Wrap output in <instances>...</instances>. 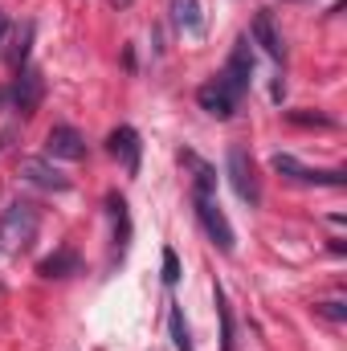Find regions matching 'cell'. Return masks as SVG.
Wrapping results in <instances>:
<instances>
[{
  "label": "cell",
  "mask_w": 347,
  "mask_h": 351,
  "mask_svg": "<svg viewBox=\"0 0 347 351\" xmlns=\"http://www.w3.org/2000/svg\"><path fill=\"white\" fill-rule=\"evenodd\" d=\"M196 221L204 225V233H208V241L221 250V254H233V225H229V217L221 213V204H217V196H204V192H196Z\"/></svg>",
  "instance_id": "7a4b0ae2"
},
{
  "label": "cell",
  "mask_w": 347,
  "mask_h": 351,
  "mask_svg": "<svg viewBox=\"0 0 347 351\" xmlns=\"http://www.w3.org/2000/svg\"><path fill=\"white\" fill-rule=\"evenodd\" d=\"M270 168L278 176H286V180H294V184H315V188H344L347 184V172L339 168H331V172H319V168H302L294 156H286V152H278L274 160H270Z\"/></svg>",
  "instance_id": "5b68a950"
},
{
  "label": "cell",
  "mask_w": 347,
  "mask_h": 351,
  "mask_svg": "<svg viewBox=\"0 0 347 351\" xmlns=\"http://www.w3.org/2000/svg\"><path fill=\"white\" fill-rule=\"evenodd\" d=\"M110 4H115V8H127V4H131V0H110Z\"/></svg>",
  "instance_id": "cb8c5ba5"
},
{
  "label": "cell",
  "mask_w": 347,
  "mask_h": 351,
  "mask_svg": "<svg viewBox=\"0 0 347 351\" xmlns=\"http://www.w3.org/2000/svg\"><path fill=\"white\" fill-rule=\"evenodd\" d=\"M286 119H290V123H298V127H331V119H327V114H311V110H290Z\"/></svg>",
  "instance_id": "ffe728a7"
},
{
  "label": "cell",
  "mask_w": 347,
  "mask_h": 351,
  "mask_svg": "<svg viewBox=\"0 0 347 351\" xmlns=\"http://www.w3.org/2000/svg\"><path fill=\"white\" fill-rule=\"evenodd\" d=\"M45 156H49V160H70V164H78V160H86V139H82L74 127L58 123V127H49V135H45Z\"/></svg>",
  "instance_id": "52a82bcc"
},
{
  "label": "cell",
  "mask_w": 347,
  "mask_h": 351,
  "mask_svg": "<svg viewBox=\"0 0 347 351\" xmlns=\"http://www.w3.org/2000/svg\"><path fill=\"white\" fill-rule=\"evenodd\" d=\"M21 176H25L29 184L45 188V192H70V176H62L49 160H41V156H25V160H21Z\"/></svg>",
  "instance_id": "9c48e42d"
},
{
  "label": "cell",
  "mask_w": 347,
  "mask_h": 351,
  "mask_svg": "<svg viewBox=\"0 0 347 351\" xmlns=\"http://www.w3.org/2000/svg\"><path fill=\"white\" fill-rule=\"evenodd\" d=\"M180 164L192 172V184H196V192H204V196H217V168H213V164H204V160H200L196 152H188V147L180 152Z\"/></svg>",
  "instance_id": "5bb4252c"
},
{
  "label": "cell",
  "mask_w": 347,
  "mask_h": 351,
  "mask_svg": "<svg viewBox=\"0 0 347 351\" xmlns=\"http://www.w3.org/2000/svg\"><path fill=\"white\" fill-rule=\"evenodd\" d=\"M37 229H41V208L33 200H12L0 221V241L8 250H29L37 241Z\"/></svg>",
  "instance_id": "6da1fadb"
},
{
  "label": "cell",
  "mask_w": 347,
  "mask_h": 351,
  "mask_svg": "<svg viewBox=\"0 0 347 351\" xmlns=\"http://www.w3.org/2000/svg\"><path fill=\"white\" fill-rule=\"evenodd\" d=\"M29 45H33V21H25V25L16 29V45L8 49V62H12V70L29 66Z\"/></svg>",
  "instance_id": "2e32d148"
},
{
  "label": "cell",
  "mask_w": 347,
  "mask_h": 351,
  "mask_svg": "<svg viewBox=\"0 0 347 351\" xmlns=\"http://www.w3.org/2000/svg\"><path fill=\"white\" fill-rule=\"evenodd\" d=\"M4 37H8V16L0 12V49H4Z\"/></svg>",
  "instance_id": "7402d4cb"
},
{
  "label": "cell",
  "mask_w": 347,
  "mask_h": 351,
  "mask_svg": "<svg viewBox=\"0 0 347 351\" xmlns=\"http://www.w3.org/2000/svg\"><path fill=\"white\" fill-rule=\"evenodd\" d=\"M250 78H254V49H250V37H237V45H233L229 62L221 66L217 82L229 90V94H233L237 102H241V94L250 90Z\"/></svg>",
  "instance_id": "3957f363"
},
{
  "label": "cell",
  "mask_w": 347,
  "mask_h": 351,
  "mask_svg": "<svg viewBox=\"0 0 347 351\" xmlns=\"http://www.w3.org/2000/svg\"><path fill=\"white\" fill-rule=\"evenodd\" d=\"M225 168H229V184H233V192H237L250 208H258L261 204V184H258V172H254L250 152H246V147H229Z\"/></svg>",
  "instance_id": "277c9868"
},
{
  "label": "cell",
  "mask_w": 347,
  "mask_h": 351,
  "mask_svg": "<svg viewBox=\"0 0 347 351\" xmlns=\"http://www.w3.org/2000/svg\"><path fill=\"white\" fill-rule=\"evenodd\" d=\"M41 98H45V82H41V74H37L33 66H21V70H16V82H12V106L29 119V114L41 106Z\"/></svg>",
  "instance_id": "ba28073f"
},
{
  "label": "cell",
  "mask_w": 347,
  "mask_h": 351,
  "mask_svg": "<svg viewBox=\"0 0 347 351\" xmlns=\"http://www.w3.org/2000/svg\"><path fill=\"white\" fill-rule=\"evenodd\" d=\"M168 331H172L176 351H192V335H188V323H184V311H180V306L168 311Z\"/></svg>",
  "instance_id": "e0dca14e"
},
{
  "label": "cell",
  "mask_w": 347,
  "mask_h": 351,
  "mask_svg": "<svg viewBox=\"0 0 347 351\" xmlns=\"http://www.w3.org/2000/svg\"><path fill=\"white\" fill-rule=\"evenodd\" d=\"M315 315H323V319H331V323H347V302H339V298L315 302Z\"/></svg>",
  "instance_id": "d6986e66"
},
{
  "label": "cell",
  "mask_w": 347,
  "mask_h": 351,
  "mask_svg": "<svg viewBox=\"0 0 347 351\" xmlns=\"http://www.w3.org/2000/svg\"><path fill=\"white\" fill-rule=\"evenodd\" d=\"M78 269H82V258H78L74 250H58V254H49V258L37 262V274H41V278H70V274H78Z\"/></svg>",
  "instance_id": "9a60e30c"
},
{
  "label": "cell",
  "mask_w": 347,
  "mask_h": 351,
  "mask_svg": "<svg viewBox=\"0 0 347 351\" xmlns=\"http://www.w3.org/2000/svg\"><path fill=\"white\" fill-rule=\"evenodd\" d=\"M250 33H254V41H258L274 62H286V45H282V33L274 29V16H270V12H258V16H254V29H250Z\"/></svg>",
  "instance_id": "4fadbf2b"
},
{
  "label": "cell",
  "mask_w": 347,
  "mask_h": 351,
  "mask_svg": "<svg viewBox=\"0 0 347 351\" xmlns=\"http://www.w3.org/2000/svg\"><path fill=\"white\" fill-rule=\"evenodd\" d=\"M106 213H110V225H115V262L127 258V245H131V213H127V200L119 192L106 196Z\"/></svg>",
  "instance_id": "30bf717a"
},
{
  "label": "cell",
  "mask_w": 347,
  "mask_h": 351,
  "mask_svg": "<svg viewBox=\"0 0 347 351\" xmlns=\"http://www.w3.org/2000/svg\"><path fill=\"white\" fill-rule=\"evenodd\" d=\"M8 139H12V131H0V152L8 147Z\"/></svg>",
  "instance_id": "603a6c76"
},
{
  "label": "cell",
  "mask_w": 347,
  "mask_h": 351,
  "mask_svg": "<svg viewBox=\"0 0 347 351\" xmlns=\"http://www.w3.org/2000/svg\"><path fill=\"white\" fill-rule=\"evenodd\" d=\"M196 102H200V110H208L213 119H233V110H237V98L221 86L217 78L196 90Z\"/></svg>",
  "instance_id": "8fae6325"
},
{
  "label": "cell",
  "mask_w": 347,
  "mask_h": 351,
  "mask_svg": "<svg viewBox=\"0 0 347 351\" xmlns=\"http://www.w3.org/2000/svg\"><path fill=\"white\" fill-rule=\"evenodd\" d=\"M217 311H221V348L233 351V319H229V306H225V294L217 286Z\"/></svg>",
  "instance_id": "ac0fdd59"
},
{
  "label": "cell",
  "mask_w": 347,
  "mask_h": 351,
  "mask_svg": "<svg viewBox=\"0 0 347 351\" xmlns=\"http://www.w3.org/2000/svg\"><path fill=\"white\" fill-rule=\"evenodd\" d=\"M106 152L123 164L127 176H139V160H143V143H139V131L135 127H115L106 135Z\"/></svg>",
  "instance_id": "8992f818"
},
{
  "label": "cell",
  "mask_w": 347,
  "mask_h": 351,
  "mask_svg": "<svg viewBox=\"0 0 347 351\" xmlns=\"http://www.w3.org/2000/svg\"><path fill=\"white\" fill-rule=\"evenodd\" d=\"M172 25L184 33V37L200 41V37H204V12H200V0H172Z\"/></svg>",
  "instance_id": "7c38bea8"
},
{
  "label": "cell",
  "mask_w": 347,
  "mask_h": 351,
  "mask_svg": "<svg viewBox=\"0 0 347 351\" xmlns=\"http://www.w3.org/2000/svg\"><path fill=\"white\" fill-rule=\"evenodd\" d=\"M0 102H4V94H0Z\"/></svg>",
  "instance_id": "d4e9b609"
},
{
  "label": "cell",
  "mask_w": 347,
  "mask_h": 351,
  "mask_svg": "<svg viewBox=\"0 0 347 351\" xmlns=\"http://www.w3.org/2000/svg\"><path fill=\"white\" fill-rule=\"evenodd\" d=\"M164 282L168 286L180 282V258H176V250H164Z\"/></svg>",
  "instance_id": "44dd1931"
}]
</instances>
